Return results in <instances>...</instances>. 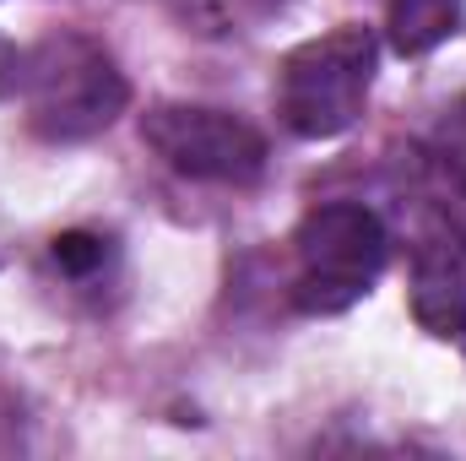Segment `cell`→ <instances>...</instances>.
<instances>
[{"instance_id": "cell-9", "label": "cell", "mask_w": 466, "mask_h": 461, "mask_svg": "<svg viewBox=\"0 0 466 461\" xmlns=\"http://www.w3.org/2000/svg\"><path fill=\"white\" fill-rule=\"evenodd\" d=\"M445 218H451V233H456V244H466V179H461V190L451 196V207H445Z\"/></svg>"}, {"instance_id": "cell-3", "label": "cell", "mask_w": 466, "mask_h": 461, "mask_svg": "<svg viewBox=\"0 0 466 461\" xmlns=\"http://www.w3.org/2000/svg\"><path fill=\"white\" fill-rule=\"evenodd\" d=\"M293 250H299L293 304L309 315H337V310L358 304L374 288V277L385 271L390 233L380 223V212H369L358 201H331L299 223Z\"/></svg>"}, {"instance_id": "cell-2", "label": "cell", "mask_w": 466, "mask_h": 461, "mask_svg": "<svg viewBox=\"0 0 466 461\" xmlns=\"http://www.w3.org/2000/svg\"><path fill=\"white\" fill-rule=\"evenodd\" d=\"M16 93L27 98V125L44 141H87L130 104V82L93 38H55L27 49Z\"/></svg>"}, {"instance_id": "cell-7", "label": "cell", "mask_w": 466, "mask_h": 461, "mask_svg": "<svg viewBox=\"0 0 466 461\" xmlns=\"http://www.w3.org/2000/svg\"><path fill=\"white\" fill-rule=\"evenodd\" d=\"M55 261H60V271H71V277H87V271H98L104 261H109V239H98V233H60L55 239Z\"/></svg>"}, {"instance_id": "cell-6", "label": "cell", "mask_w": 466, "mask_h": 461, "mask_svg": "<svg viewBox=\"0 0 466 461\" xmlns=\"http://www.w3.org/2000/svg\"><path fill=\"white\" fill-rule=\"evenodd\" d=\"M461 33V0H390L385 5V44L401 60H418Z\"/></svg>"}, {"instance_id": "cell-5", "label": "cell", "mask_w": 466, "mask_h": 461, "mask_svg": "<svg viewBox=\"0 0 466 461\" xmlns=\"http://www.w3.org/2000/svg\"><path fill=\"white\" fill-rule=\"evenodd\" d=\"M412 321L440 337V343H466V261L451 239H423L412 261Z\"/></svg>"}, {"instance_id": "cell-4", "label": "cell", "mask_w": 466, "mask_h": 461, "mask_svg": "<svg viewBox=\"0 0 466 461\" xmlns=\"http://www.w3.org/2000/svg\"><path fill=\"white\" fill-rule=\"evenodd\" d=\"M141 141L185 179L207 185H249L266 174V136L249 119L207 104H157L141 115Z\"/></svg>"}, {"instance_id": "cell-1", "label": "cell", "mask_w": 466, "mask_h": 461, "mask_svg": "<svg viewBox=\"0 0 466 461\" xmlns=\"http://www.w3.org/2000/svg\"><path fill=\"white\" fill-rule=\"evenodd\" d=\"M380 44L369 27L342 22L309 44H299L277 71V115L299 141H331L363 119L374 87Z\"/></svg>"}, {"instance_id": "cell-8", "label": "cell", "mask_w": 466, "mask_h": 461, "mask_svg": "<svg viewBox=\"0 0 466 461\" xmlns=\"http://www.w3.org/2000/svg\"><path fill=\"white\" fill-rule=\"evenodd\" d=\"M434 152H440V163H445L451 174H461L466 179V93L445 109V119H440V130H434Z\"/></svg>"}]
</instances>
